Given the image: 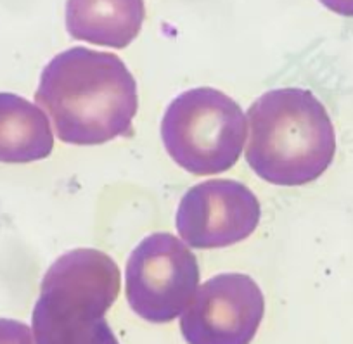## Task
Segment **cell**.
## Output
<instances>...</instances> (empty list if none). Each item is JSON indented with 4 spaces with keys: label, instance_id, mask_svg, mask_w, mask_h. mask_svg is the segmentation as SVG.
<instances>
[{
    "label": "cell",
    "instance_id": "obj_8",
    "mask_svg": "<svg viewBox=\"0 0 353 344\" xmlns=\"http://www.w3.org/2000/svg\"><path fill=\"white\" fill-rule=\"evenodd\" d=\"M144 0H68L66 28L73 39L125 49L141 33Z\"/></svg>",
    "mask_w": 353,
    "mask_h": 344
},
{
    "label": "cell",
    "instance_id": "obj_11",
    "mask_svg": "<svg viewBox=\"0 0 353 344\" xmlns=\"http://www.w3.org/2000/svg\"><path fill=\"white\" fill-rule=\"evenodd\" d=\"M321 4L336 14L353 18V0H321Z\"/></svg>",
    "mask_w": 353,
    "mask_h": 344
},
{
    "label": "cell",
    "instance_id": "obj_7",
    "mask_svg": "<svg viewBox=\"0 0 353 344\" xmlns=\"http://www.w3.org/2000/svg\"><path fill=\"white\" fill-rule=\"evenodd\" d=\"M260 214V201L244 183L215 179L184 194L175 225L188 246L216 250L248 239L256 230Z\"/></svg>",
    "mask_w": 353,
    "mask_h": 344
},
{
    "label": "cell",
    "instance_id": "obj_4",
    "mask_svg": "<svg viewBox=\"0 0 353 344\" xmlns=\"http://www.w3.org/2000/svg\"><path fill=\"white\" fill-rule=\"evenodd\" d=\"M248 120L223 92L192 88L170 102L161 121L166 152L191 175H219L232 168L244 149Z\"/></svg>",
    "mask_w": 353,
    "mask_h": 344
},
{
    "label": "cell",
    "instance_id": "obj_10",
    "mask_svg": "<svg viewBox=\"0 0 353 344\" xmlns=\"http://www.w3.org/2000/svg\"><path fill=\"white\" fill-rule=\"evenodd\" d=\"M0 344H33L32 330L18 320L0 318Z\"/></svg>",
    "mask_w": 353,
    "mask_h": 344
},
{
    "label": "cell",
    "instance_id": "obj_6",
    "mask_svg": "<svg viewBox=\"0 0 353 344\" xmlns=\"http://www.w3.org/2000/svg\"><path fill=\"white\" fill-rule=\"evenodd\" d=\"M263 313V292L250 275L220 274L196 289L181 332L188 344H250Z\"/></svg>",
    "mask_w": 353,
    "mask_h": 344
},
{
    "label": "cell",
    "instance_id": "obj_5",
    "mask_svg": "<svg viewBox=\"0 0 353 344\" xmlns=\"http://www.w3.org/2000/svg\"><path fill=\"white\" fill-rule=\"evenodd\" d=\"M199 285L194 253L172 234L141 241L125 270V294L141 318L166 323L184 313Z\"/></svg>",
    "mask_w": 353,
    "mask_h": 344
},
{
    "label": "cell",
    "instance_id": "obj_2",
    "mask_svg": "<svg viewBox=\"0 0 353 344\" xmlns=\"http://www.w3.org/2000/svg\"><path fill=\"white\" fill-rule=\"evenodd\" d=\"M246 161L265 182L300 187L331 166L336 134L324 104L310 90L276 88L248 109Z\"/></svg>",
    "mask_w": 353,
    "mask_h": 344
},
{
    "label": "cell",
    "instance_id": "obj_3",
    "mask_svg": "<svg viewBox=\"0 0 353 344\" xmlns=\"http://www.w3.org/2000/svg\"><path fill=\"white\" fill-rule=\"evenodd\" d=\"M120 268L99 250L68 251L47 270L33 310L37 344H120L106 320Z\"/></svg>",
    "mask_w": 353,
    "mask_h": 344
},
{
    "label": "cell",
    "instance_id": "obj_1",
    "mask_svg": "<svg viewBox=\"0 0 353 344\" xmlns=\"http://www.w3.org/2000/svg\"><path fill=\"white\" fill-rule=\"evenodd\" d=\"M35 101L66 144L101 145L134 134L137 83L111 52L73 47L57 54L43 68Z\"/></svg>",
    "mask_w": 353,
    "mask_h": 344
},
{
    "label": "cell",
    "instance_id": "obj_9",
    "mask_svg": "<svg viewBox=\"0 0 353 344\" xmlns=\"http://www.w3.org/2000/svg\"><path fill=\"white\" fill-rule=\"evenodd\" d=\"M54 149L49 118L19 95L0 92V163L46 159Z\"/></svg>",
    "mask_w": 353,
    "mask_h": 344
}]
</instances>
